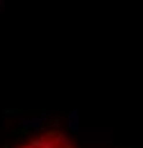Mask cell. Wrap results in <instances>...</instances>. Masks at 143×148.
Returning <instances> with one entry per match:
<instances>
[{
    "instance_id": "6da1fadb",
    "label": "cell",
    "mask_w": 143,
    "mask_h": 148,
    "mask_svg": "<svg viewBox=\"0 0 143 148\" xmlns=\"http://www.w3.org/2000/svg\"><path fill=\"white\" fill-rule=\"evenodd\" d=\"M18 148H77L71 141V137L61 130H46L41 134H36L34 139H30L27 144Z\"/></svg>"
}]
</instances>
